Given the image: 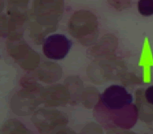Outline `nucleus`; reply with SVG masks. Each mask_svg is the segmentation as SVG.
<instances>
[{
    "label": "nucleus",
    "mask_w": 153,
    "mask_h": 134,
    "mask_svg": "<svg viewBox=\"0 0 153 134\" xmlns=\"http://www.w3.org/2000/svg\"><path fill=\"white\" fill-rule=\"evenodd\" d=\"M145 93H146V98L147 102L151 104H153V85L147 88Z\"/></svg>",
    "instance_id": "4"
},
{
    "label": "nucleus",
    "mask_w": 153,
    "mask_h": 134,
    "mask_svg": "<svg viewBox=\"0 0 153 134\" xmlns=\"http://www.w3.org/2000/svg\"><path fill=\"white\" fill-rule=\"evenodd\" d=\"M101 100L110 109H120L130 104L132 97L122 86L112 85L102 94Z\"/></svg>",
    "instance_id": "2"
},
{
    "label": "nucleus",
    "mask_w": 153,
    "mask_h": 134,
    "mask_svg": "<svg viewBox=\"0 0 153 134\" xmlns=\"http://www.w3.org/2000/svg\"><path fill=\"white\" fill-rule=\"evenodd\" d=\"M72 47V41L63 34L49 36L42 45L46 57L53 60H60L66 57Z\"/></svg>",
    "instance_id": "1"
},
{
    "label": "nucleus",
    "mask_w": 153,
    "mask_h": 134,
    "mask_svg": "<svg viewBox=\"0 0 153 134\" xmlns=\"http://www.w3.org/2000/svg\"><path fill=\"white\" fill-rule=\"evenodd\" d=\"M138 10L143 16H151L153 15V0H139Z\"/></svg>",
    "instance_id": "3"
}]
</instances>
